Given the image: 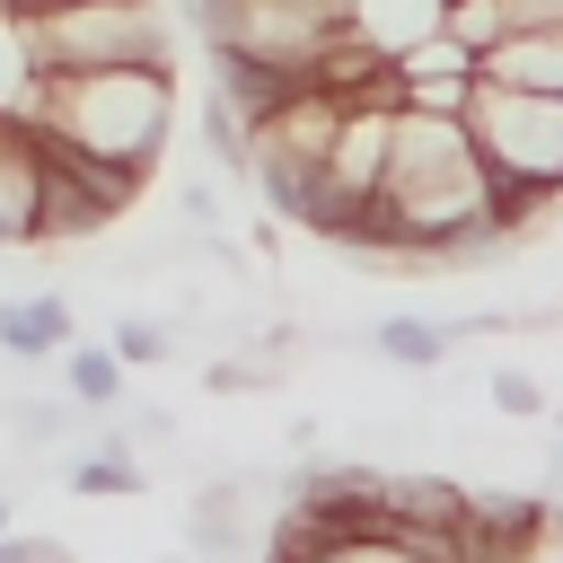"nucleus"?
Masks as SVG:
<instances>
[{
	"label": "nucleus",
	"instance_id": "nucleus-6",
	"mask_svg": "<svg viewBox=\"0 0 563 563\" xmlns=\"http://www.w3.org/2000/svg\"><path fill=\"white\" fill-rule=\"evenodd\" d=\"M387 70H396V106L466 114V97H475V53H466V44L449 35V26H431V35L396 44V53H387Z\"/></svg>",
	"mask_w": 563,
	"mask_h": 563
},
{
	"label": "nucleus",
	"instance_id": "nucleus-9",
	"mask_svg": "<svg viewBox=\"0 0 563 563\" xmlns=\"http://www.w3.org/2000/svg\"><path fill=\"white\" fill-rule=\"evenodd\" d=\"M0 246H35V132L0 114Z\"/></svg>",
	"mask_w": 563,
	"mask_h": 563
},
{
	"label": "nucleus",
	"instance_id": "nucleus-5",
	"mask_svg": "<svg viewBox=\"0 0 563 563\" xmlns=\"http://www.w3.org/2000/svg\"><path fill=\"white\" fill-rule=\"evenodd\" d=\"M132 194H141V176H123L106 158H79L70 141L35 132V246H88V238H106L132 211Z\"/></svg>",
	"mask_w": 563,
	"mask_h": 563
},
{
	"label": "nucleus",
	"instance_id": "nucleus-12",
	"mask_svg": "<svg viewBox=\"0 0 563 563\" xmlns=\"http://www.w3.org/2000/svg\"><path fill=\"white\" fill-rule=\"evenodd\" d=\"M369 352H378L387 369H440V361H449V325H440V317H378V325H369Z\"/></svg>",
	"mask_w": 563,
	"mask_h": 563
},
{
	"label": "nucleus",
	"instance_id": "nucleus-17",
	"mask_svg": "<svg viewBox=\"0 0 563 563\" xmlns=\"http://www.w3.org/2000/svg\"><path fill=\"white\" fill-rule=\"evenodd\" d=\"M0 563H79V554H70L62 537H26V528H9V537H0Z\"/></svg>",
	"mask_w": 563,
	"mask_h": 563
},
{
	"label": "nucleus",
	"instance_id": "nucleus-2",
	"mask_svg": "<svg viewBox=\"0 0 563 563\" xmlns=\"http://www.w3.org/2000/svg\"><path fill=\"white\" fill-rule=\"evenodd\" d=\"M466 132H475V150L493 167V220H501V238H519L528 220H545L554 194H563V97L475 79Z\"/></svg>",
	"mask_w": 563,
	"mask_h": 563
},
{
	"label": "nucleus",
	"instance_id": "nucleus-13",
	"mask_svg": "<svg viewBox=\"0 0 563 563\" xmlns=\"http://www.w3.org/2000/svg\"><path fill=\"white\" fill-rule=\"evenodd\" d=\"M106 343H114L123 369H158V361H176V325H167V317H132V308H123V317L106 325Z\"/></svg>",
	"mask_w": 563,
	"mask_h": 563
},
{
	"label": "nucleus",
	"instance_id": "nucleus-7",
	"mask_svg": "<svg viewBox=\"0 0 563 563\" xmlns=\"http://www.w3.org/2000/svg\"><path fill=\"white\" fill-rule=\"evenodd\" d=\"M70 334H79V317H70L62 290H18V299H0V352H9L18 378H26V369H53Z\"/></svg>",
	"mask_w": 563,
	"mask_h": 563
},
{
	"label": "nucleus",
	"instance_id": "nucleus-14",
	"mask_svg": "<svg viewBox=\"0 0 563 563\" xmlns=\"http://www.w3.org/2000/svg\"><path fill=\"white\" fill-rule=\"evenodd\" d=\"M282 554H290V563H413V554L387 545V537H317V545L282 537Z\"/></svg>",
	"mask_w": 563,
	"mask_h": 563
},
{
	"label": "nucleus",
	"instance_id": "nucleus-8",
	"mask_svg": "<svg viewBox=\"0 0 563 563\" xmlns=\"http://www.w3.org/2000/svg\"><path fill=\"white\" fill-rule=\"evenodd\" d=\"M475 79H501V88H545V97H563V26L501 35L493 53H475Z\"/></svg>",
	"mask_w": 563,
	"mask_h": 563
},
{
	"label": "nucleus",
	"instance_id": "nucleus-19",
	"mask_svg": "<svg viewBox=\"0 0 563 563\" xmlns=\"http://www.w3.org/2000/svg\"><path fill=\"white\" fill-rule=\"evenodd\" d=\"M0 537H9V493H0Z\"/></svg>",
	"mask_w": 563,
	"mask_h": 563
},
{
	"label": "nucleus",
	"instance_id": "nucleus-18",
	"mask_svg": "<svg viewBox=\"0 0 563 563\" xmlns=\"http://www.w3.org/2000/svg\"><path fill=\"white\" fill-rule=\"evenodd\" d=\"M501 9V35H528V26H563V0H493Z\"/></svg>",
	"mask_w": 563,
	"mask_h": 563
},
{
	"label": "nucleus",
	"instance_id": "nucleus-1",
	"mask_svg": "<svg viewBox=\"0 0 563 563\" xmlns=\"http://www.w3.org/2000/svg\"><path fill=\"white\" fill-rule=\"evenodd\" d=\"M0 114L70 141L79 158L150 176V158L176 132V70L167 62H150V70H53V79H26L18 106H0Z\"/></svg>",
	"mask_w": 563,
	"mask_h": 563
},
{
	"label": "nucleus",
	"instance_id": "nucleus-3",
	"mask_svg": "<svg viewBox=\"0 0 563 563\" xmlns=\"http://www.w3.org/2000/svg\"><path fill=\"white\" fill-rule=\"evenodd\" d=\"M167 44L176 35H167L158 0H35L18 18L26 79H53V70H150V62H167Z\"/></svg>",
	"mask_w": 563,
	"mask_h": 563
},
{
	"label": "nucleus",
	"instance_id": "nucleus-4",
	"mask_svg": "<svg viewBox=\"0 0 563 563\" xmlns=\"http://www.w3.org/2000/svg\"><path fill=\"white\" fill-rule=\"evenodd\" d=\"M194 35L211 53H238V62H273V70H299L361 26V0H185Z\"/></svg>",
	"mask_w": 563,
	"mask_h": 563
},
{
	"label": "nucleus",
	"instance_id": "nucleus-11",
	"mask_svg": "<svg viewBox=\"0 0 563 563\" xmlns=\"http://www.w3.org/2000/svg\"><path fill=\"white\" fill-rule=\"evenodd\" d=\"M53 369H62V396H70L79 413H114V405H123V361H114V343H79V334H70Z\"/></svg>",
	"mask_w": 563,
	"mask_h": 563
},
{
	"label": "nucleus",
	"instance_id": "nucleus-15",
	"mask_svg": "<svg viewBox=\"0 0 563 563\" xmlns=\"http://www.w3.org/2000/svg\"><path fill=\"white\" fill-rule=\"evenodd\" d=\"M484 396H493V413H510V422H537V413H545V387H537L519 361H501V369L484 378Z\"/></svg>",
	"mask_w": 563,
	"mask_h": 563
},
{
	"label": "nucleus",
	"instance_id": "nucleus-10",
	"mask_svg": "<svg viewBox=\"0 0 563 563\" xmlns=\"http://www.w3.org/2000/svg\"><path fill=\"white\" fill-rule=\"evenodd\" d=\"M70 396L62 387H18V396H0V431H9V449L18 457H44V449H62L70 440Z\"/></svg>",
	"mask_w": 563,
	"mask_h": 563
},
{
	"label": "nucleus",
	"instance_id": "nucleus-16",
	"mask_svg": "<svg viewBox=\"0 0 563 563\" xmlns=\"http://www.w3.org/2000/svg\"><path fill=\"white\" fill-rule=\"evenodd\" d=\"M176 211H185V229H220V185L211 176H185L176 185Z\"/></svg>",
	"mask_w": 563,
	"mask_h": 563
}]
</instances>
